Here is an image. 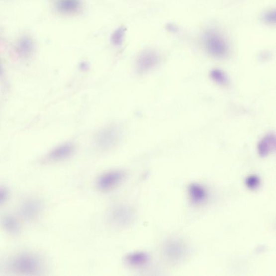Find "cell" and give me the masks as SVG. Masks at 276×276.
Returning <instances> with one entry per match:
<instances>
[{"label":"cell","mask_w":276,"mask_h":276,"mask_svg":"<svg viewBox=\"0 0 276 276\" xmlns=\"http://www.w3.org/2000/svg\"><path fill=\"white\" fill-rule=\"evenodd\" d=\"M120 136V131L117 127H110L99 132L96 141L100 149H110L117 144Z\"/></svg>","instance_id":"obj_7"},{"label":"cell","mask_w":276,"mask_h":276,"mask_svg":"<svg viewBox=\"0 0 276 276\" xmlns=\"http://www.w3.org/2000/svg\"><path fill=\"white\" fill-rule=\"evenodd\" d=\"M189 192L191 201L195 203H201L206 197L205 190L198 184H191L189 187Z\"/></svg>","instance_id":"obj_13"},{"label":"cell","mask_w":276,"mask_h":276,"mask_svg":"<svg viewBox=\"0 0 276 276\" xmlns=\"http://www.w3.org/2000/svg\"><path fill=\"white\" fill-rule=\"evenodd\" d=\"M210 77L211 79L220 85H226L228 82L226 75L220 70H212L210 72Z\"/></svg>","instance_id":"obj_14"},{"label":"cell","mask_w":276,"mask_h":276,"mask_svg":"<svg viewBox=\"0 0 276 276\" xmlns=\"http://www.w3.org/2000/svg\"><path fill=\"white\" fill-rule=\"evenodd\" d=\"M80 0H59L57 2V8L65 14H73L78 12L81 8Z\"/></svg>","instance_id":"obj_12"},{"label":"cell","mask_w":276,"mask_h":276,"mask_svg":"<svg viewBox=\"0 0 276 276\" xmlns=\"http://www.w3.org/2000/svg\"><path fill=\"white\" fill-rule=\"evenodd\" d=\"M159 61V56L156 51L145 50L137 58L136 66L138 73L142 74L150 71L158 65Z\"/></svg>","instance_id":"obj_6"},{"label":"cell","mask_w":276,"mask_h":276,"mask_svg":"<svg viewBox=\"0 0 276 276\" xmlns=\"http://www.w3.org/2000/svg\"><path fill=\"white\" fill-rule=\"evenodd\" d=\"M0 228L3 232L11 236H17L21 233V224L15 216L5 214L0 217Z\"/></svg>","instance_id":"obj_9"},{"label":"cell","mask_w":276,"mask_h":276,"mask_svg":"<svg viewBox=\"0 0 276 276\" xmlns=\"http://www.w3.org/2000/svg\"><path fill=\"white\" fill-rule=\"evenodd\" d=\"M43 207V203L40 199L37 197L27 198L19 208V217L25 221H35L41 215Z\"/></svg>","instance_id":"obj_4"},{"label":"cell","mask_w":276,"mask_h":276,"mask_svg":"<svg viewBox=\"0 0 276 276\" xmlns=\"http://www.w3.org/2000/svg\"><path fill=\"white\" fill-rule=\"evenodd\" d=\"M43 261L38 254L23 252L12 255L6 262L5 269L16 275L34 276L42 272Z\"/></svg>","instance_id":"obj_1"},{"label":"cell","mask_w":276,"mask_h":276,"mask_svg":"<svg viewBox=\"0 0 276 276\" xmlns=\"http://www.w3.org/2000/svg\"><path fill=\"white\" fill-rule=\"evenodd\" d=\"M265 20L268 23H275V13L273 11H269L266 14L264 17Z\"/></svg>","instance_id":"obj_18"},{"label":"cell","mask_w":276,"mask_h":276,"mask_svg":"<svg viewBox=\"0 0 276 276\" xmlns=\"http://www.w3.org/2000/svg\"><path fill=\"white\" fill-rule=\"evenodd\" d=\"M260 179L255 176H250L247 178L246 184L250 189H254L258 188L260 185Z\"/></svg>","instance_id":"obj_17"},{"label":"cell","mask_w":276,"mask_h":276,"mask_svg":"<svg viewBox=\"0 0 276 276\" xmlns=\"http://www.w3.org/2000/svg\"><path fill=\"white\" fill-rule=\"evenodd\" d=\"M125 33V29L123 27L119 28L114 32L111 37V40L115 46H119L123 42Z\"/></svg>","instance_id":"obj_15"},{"label":"cell","mask_w":276,"mask_h":276,"mask_svg":"<svg viewBox=\"0 0 276 276\" xmlns=\"http://www.w3.org/2000/svg\"><path fill=\"white\" fill-rule=\"evenodd\" d=\"M276 139L274 134H268L260 141L258 145L260 155L265 157L273 152L275 149Z\"/></svg>","instance_id":"obj_11"},{"label":"cell","mask_w":276,"mask_h":276,"mask_svg":"<svg viewBox=\"0 0 276 276\" xmlns=\"http://www.w3.org/2000/svg\"><path fill=\"white\" fill-rule=\"evenodd\" d=\"M136 217V210L130 205L119 204L115 205L109 211L108 220L112 225L121 228L130 226Z\"/></svg>","instance_id":"obj_2"},{"label":"cell","mask_w":276,"mask_h":276,"mask_svg":"<svg viewBox=\"0 0 276 276\" xmlns=\"http://www.w3.org/2000/svg\"><path fill=\"white\" fill-rule=\"evenodd\" d=\"M148 254L143 252H134L128 254L124 259L127 265L134 268L143 267L149 262Z\"/></svg>","instance_id":"obj_10"},{"label":"cell","mask_w":276,"mask_h":276,"mask_svg":"<svg viewBox=\"0 0 276 276\" xmlns=\"http://www.w3.org/2000/svg\"><path fill=\"white\" fill-rule=\"evenodd\" d=\"M204 42L208 52L212 56L223 59L229 52L227 43L215 31H208L204 36Z\"/></svg>","instance_id":"obj_3"},{"label":"cell","mask_w":276,"mask_h":276,"mask_svg":"<svg viewBox=\"0 0 276 276\" xmlns=\"http://www.w3.org/2000/svg\"><path fill=\"white\" fill-rule=\"evenodd\" d=\"M10 197V191L7 187L0 185V207L7 203Z\"/></svg>","instance_id":"obj_16"},{"label":"cell","mask_w":276,"mask_h":276,"mask_svg":"<svg viewBox=\"0 0 276 276\" xmlns=\"http://www.w3.org/2000/svg\"><path fill=\"white\" fill-rule=\"evenodd\" d=\"M126 177V173L123 171L108 172L98 178L96 182V185L101 191H109L117 187L123 183Z\"/></svg>","instance_id":"obj_5"},{"label":"cell","mask_w":276,"mask_h":276,"mask_svg":"<svg viewBox=\"0 0 276 276\" xmlns=\"http://www.w3.org/2000/svg\"><path fill=\"white\" fill-rule=\"evenodd\" d=\"M74 152V145L72 144L62 145L50 152L42 160V163L44 164L61 161L71 156Z\"/></svg>","instance_id":"obj_8"}]
</instances>
